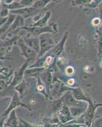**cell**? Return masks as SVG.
Returning <instances> with one entry per match:
<instances>
[{
	"mask_svg": "<svg viewBox=\"0 0 102 127\" xmlns=\"http://www.w3.org/2000/svg\"><path fill=\"white\" fill-rule=\"evenodd\" d=\"M19 107H24L27 109H30L27 105H26V104H24V103H22L21 102L20 98L19 97L18 93L16 91H15L14 93L13 94V96H12V100H11V102H10V105L8 107V108L6 109V111H4V113L1 116L6 120L8 116L10 114V112L13 111V110H15L16 108H17Z\"/></svg>",
	"mask_w": 102,
	"mask_h": 127,
	"instance_id": "4",
	"label": "cell"
},
{
	"mask_svg": "<svg viewBox=\"0 0 102 127\" xmlns=\"http://www.w3.org/2000/svg\"><path fill=\"white\" fill-rule=\"evenodd\" d=\"M39 40V52L37 58L43 57L48 51H50L56 45V42L50 33H45L38 36Z\"/></svg>",
	"mask_w": 102,
	"mask_h": 127,
	"instance_id": "1",
	"label": "cell"
},
{
	"mask_svg": "<svg viewBox=\"0 0 102 127\" xmlns=\"http://www.w3.org/2000/svg\"><path fill=\"white\" fill-rule=\"evenodd\" d=\"M16 43L17 44V45L19 46L21 54L26 59V61L30 62V61L34 59L35 58H37V53L24 43L22 38H20L19 40H17V41L16 42Z\"/></svg>",
	"mask_w": 102,
	"mask_h": 127,
	"instance_id": "5",
	"label": "cell"
},
{
	"mask_svg": "<svg viewBox=\"0 0 102 127\" xmlns=\"http://www.w3.org/2000/svg\"><path fill=\"white\" fill-rule=\"evenodd\" d=\"M41 80L44 84L46 88V91L48 95L49 94V89L53 82V77H52V74L51 72L50 69H46L45 71L42 72L39 76Z\"/></svg>",
	"mask_w": 102,
	"mask_h": 127,
	"instance_id": "12",
	"label": "cell"
},
{
	"mask_svg": "<svg viewBox=\"0 0 102 127\" xmlns=\"http://www.w3.org/2000/svg\"><path fill=\"white\" fill-rule=\"evenodd\" d=\"M23 30L28 32L29 34H32L33 36L38 37L41 34L45 33L55 34L58 32L57 24L53 22L50 25L44 27V28H37V27H30V26H24L21 28Z\"/></svg>",
	"mask_w": 102,
	"mask_h": 127,
	"instance_id": "2",
	"label": "cell"
},
{
	"mask_svg": "<svg viewBox=\"0 0 102 127\" xmlns=\"http://www.w3.org/2000/svg\"><path fill=\"white\" fill-rule=\"evenodd\" d=\"M19 127H22V126H21L20 124H19Z\"/></svg>",
	"mask_w": 102,
	"mask_h": 127,
	"instance_id": "34",
	"label": "cell"
},
{
	"mask_svg": "<svg viewBox=\"0 0 102 127\" xmlns=\"http://www.w3.org/2000/svg\"><path fill=\"white\" fill-rule=\"evenodd\" d=\"M34 0H21L19 1L20 4L23 6L24 8L31 7L32 4L34 3Z\"/></svg>",
	"mask_w": 102,
	"mask_h": 127,
	"instance_id": "25",
	"label": "cell"
},
{
	"mask_svg": "<svg viewBox=\"0 0 102 127\" xmlns=\"http://www.w3.org/2000/svg\"><path fill=\"white\" fill-rule=\"evenodd\" d=\"M74 69L71 66H69L66 68V69H65V72L67 75H72L74 73Z\"/></svg>",
	"mask_w": 102,
	"mask_h": 127,
	"instance_id": "27",
	"label": "cell"
},
{
	"mask_svg": "<svg viewBox=\"0 0 102 127\" xmlns=\"http://www.w3.org/2000/svg\"><path fill=\"white\" fill-rule=\"evenodd\" d=\"M51 15V12L50 11H48L45 14L43 15L41 18L39 20H37L36 22H34L32 25H30V27H37V28H44L47 26L48 22L49 19H50Z\"/></svg>",
	"mask_w": 102,
	"mask_h": 127,
	"instance_id": "16",
	"label": "cell"
},
{
	"mask_svg": "<svg viewBox=\"0 0 102 127\" xmlns=\"http://www.w3.org/2000/svg\"><path fill=\"white\" fill-rule=\"evenodd\" d=\"M46 69L45 67H30V69L27 68L24 72V76L37 78Z\"/></svg>",
	"mask_w": 102,
	"mask_h": 127,
	"instance_id": "15",
	"label": "cell"
},
{
	"mask_svg": "<svg viewBox=\"0 0 102 127\" xmlns=\"http://www.w3.org/2000/svg\"><path fill=\"white\" fill-rule=\"evenodd\" d=\"M38 12H39L38 10H36L31 6V7L27 8H22L15 10H11L10 11V14L21 16L25 19L30 17Z\"/></svg>",
	"mask_w": 102,
	"mask_h": 127,
	"instance_id": "10",
	"label": "cell"
},
{
	"mask_svg": "<svg viewBox=\"0 0 102 127\" xmlns=\"http://www.w3.org/2000/svg\"><path fill=\"white\" fill-rule=\"evenodd\" d=\"M8 18H2V17H0V28L4 24L5 22H6V20H7Z\"/></svg>",
	"mask_w": 102,
	"mask_h": 127,
	"instance_id": "30",
	"label": "cell"
},
{
	"mask_svg": "<svg viewBox=\"0 0 102 127\" xmlns=\"http://www.w3.org/2000/svg\"><path fill=\"white\" fill-rule=\"evenodd\" d=\"M3 60H13V59H11V58L6 57H4V54L3 52H0V61H3Z\"/></svg>",
	"mask_w": 102,
	"mask_h": 127,
	"instance_id": "29",
	"label": "cell"
},
{
	"mask_svg": "<svg viewBox=\"0 0 102 127\" xmlns=\"http://www.w3.org/2000/svg\"><path fill=\"white\" fill-rule=\"evenodd\" d=\"M29 61H26L23 64V65L20 67L18 71L15 72L14 76L12 78V81L9 84V87L10 88H15L16 86H17L18 85L24 81V72L26 69L27 68L28 65H29Z\"/></svg>",
	"mask_w": 102,
	"mask_h": 127,
	"instance_id": "7",
	"label": "cell"
},
{
	"mask_svg": "<svg viewBox=\"0 0 102 127\" xmlns=\"http://www.w3.org/2000/svg\"><path fill=\"white\" fill-rule=\"evenodd\" d=\"M60 98L62 100V102H63V105H65L68 107L83 106V105H88L87 102L78 101V100L75 99L70 90H68L67 92H66Z\"/></svg>",
	"mask_w": 102,
	"mask_h": 127,
	"instance_id": "6",
	"label": "cell"
},
{
	"mask_svg": "<svg viewBox=\"0 0 102 127\" xmlns=\"http://www.w3.org/2000/svg\"><path fill=\"white\" fill-rule=\"evenodd\" d=\"M70 87H67L61 81H56L52 82L49 89L48 96H50L51 98L58 99L63 95V93H65L69 90Z\"/></svg>",
	"mask_w": 102,
	"mask_h": 127,
	"instance_id": "3",
	"label": "cell"
},
{
	"mask_svg": "<svg viewBox=\"0 0 102 127\" xmlns=\"http://www.w3.org/2000/svg\"><path fill=\"white\" fill-rule=\"evenodd\" d=\"M57 116L60 122L62 124H67L74 119V118L71 116L69 108L65 105H63L60 110H59Z\"/></svg>",
	"mask_w": 102,
	"mask_h": 127,
	"instance_id": "11",
	"label": "cell"
},
{
	"mask_svg": "<svg viewBox=\"0 0 102 127\" xmlns=\"http://www.w3.org/2000/svg\"><path fill=\"white\" fill-rule=\"evenodd\" d=\"M1 8V1H0V9Z\"/></svg>",
	"mask_w": 102,
	"mask_h": 127,
	"instance_id": "33",
	"label": "cell"
},
{
	"mask_svg": "<svg viewBox=\"0 0 102 127\" xmlns=\"http://www.w3.org/2000/svg\"><path fill=\"white\" fill-rule=\"evenodd\" d=\"M86 125H79V124H66L64 127H84Z\"/></svg>",
	"mask_w": 102,
	"mask_h": 127,
	"instance_id": "28",
	"label": "cell"
},
{
	"mask_svg": "<svg viewBox=\"0 0 102 127\" xmlns=\"http://www.w3.org/2000/svg\"><path fill=\"white\" fill-rule=\"evenodd\" d=\"M16 16L17 15L10 14L6 22L0 28V38H3L4 35H5V34L7 32L11 24L13 23V22L15 19Z\"/></svg>",
	"mask_w": 102,
	"mask_h": 127,
	"instance_id": "17",
	"label": "cell"
},
{
	"mask_svg": "<svg viewBox=\"0 0 102 127\" xmlns=\"http://www.w3.org/2000/svg\"><path fill=\"white\" fill-rule=\"evenodd\" d=\"M88 105L83 106H76V107H69L71 116L74 118L80 116L82 114H84L85 112L88 109Z\"/></svg>",
	"mask_w": 102,
	"mask_h": 127,
	"instance_id": "18",
	"label": "cell"
},
{
	"mask_svg": "<svg viewBox=\"0 0 102 127\" xmlns=\"http://www.w3.org/2000/svg\"><path fill=\"white\" fill-rule=\"evenodd\" d=\"M4 126L8 127H19V118L17 116L15 110L10 112L4 122Z\"/></svg>",
	"mask_w": 102,
	"mask_h": 127,
	"instance_id": "14",
	"label": "cell"
},
{
	"mask_svg": "<svg viewBox=\"0 0 102 127\" xmlns=\"http://www.w3.org/2000/svg\"><path fill=\"white\" fill-rule=\"evenodd\" d=\"M10 15V10L6 8L1 6L0 9V17L7 18Z\"/></svg>",
	"mask_w": 102,
	"mask_h": 127,
	"instance_id": "26",
	"label": "cell"
},
{
	"mask_svg": "<svg viewBox=\"0 0 102 127\" xmlns=\"http://www.w3.org/2000/svg\"><path fill=\"white\" fill-rule=\"evenodd\" d=\"M36 89H37V90L39 92L41 93L42 94H43L45 97H48V95L47 93H46L45 86L44 85V84L41 81L39 76L37 78V87H36Z\"/></svg>",
	"mask_w": 102,
	"mask_h": 127,
	"instance_id": "21",
	"label": "cell"
},
{
	"mask_svg": "<svg viewBox=\"0 0 102 127\" xmlns=\"http://www.w3.org/2000/svg\"><path fill=\"white\" fill-rule=\"evenodd\" d=\"M19 124L23 127H43L41 125H38L36 124H32V123H29L27 121H25L23 119L19 118Z\"/></svg>",
	"mask_w": 102,
	"mask_h": 127,
	"instance_id": "24",
	"label": "cell"
},
{
	"mask_svg": "<svg viewBox=\"0 0 102 127\" xmlns=\"http://www.w3.org/2000/svg\"><path fill=\"white\" fill-rule=\"evenodd\" d=\"M74 83H75V81H74V79H70L69 80V81H68V82H67V84L68 85H73L74 84Z\"/></svg>",
	"mask_w": 102,
	"mask_h": 127,
	"instance_id": "32",
	"label": "cell"
},
{
	"mask_svg": "<svg viewBox=\"0 0 102 127\" xmlns=\"http://www.w3.org/2000/svg\"><path fill=\"white\" fill-rule=\"evenodd\" d=\"M3 127H6V126H3Z\"/></svg>",
	"mask_w": 102,
	"mask_h": 127,
	"instance_id": "35",
	"label": "cell"
},
{
	"mask_svg": "<svg viewBox=\"0 0 102 127\" xmlns=\"http://www.w3.org/2000/svg\"><path fill=\"white\" fill-rule=\"evenodd\" d=\"M63 106V102H62V100L61 99V98H59L58 99H55L53 102V110L55 112H57L59 110H60V109L62 108Z\"/></svg>",
	"mask_w": 102,
	"mask_h": 127,
	"instance_id": "23",
	"label": "cell"
},
{
	"mask_svg": "<svg viewBox=\"0 0 102 127\" xmlns=\"http://www.w3.org/2000/svg\"><path fill=\"white\" fill-rule=\"evenodd\" d=\"M69 90L71 92L73 97L74 98L78 101L85 102L89 104L91 102V100L88 98L86 96L82 90V89L80 88H69Z\"/></svg>",
	"mask_w": 102,
	"mask_h": 127,
	"instance_id": "13",
	"label": "cell"
},
{
	"mask_svg": "<svg viewBox=\"0 0 102 127\" xmlns=\"http://www.w3.org/2000/svg\"><path fill=\"white\" fill-rule=\"evenodd\" d=\"M50 2H51V0H38V1H35L32 7L39 11L41 9L44 8Z\"/></svg>",
	"mask_w": 102,
	"mask_h": 127,
	"instance_id": "20",
	"label": "cell"
},
{
	"mask_svg": "<svg viewBox=\"0 0 102 127\" xmlns=\"http://www.w3.org/2000/svg\"><path fill=\"white\" fill-rule=\"evenodd\" d=\"M8 84L3 80H0V97H4L8 93Z\"/></svg>",
	"mask_w": 102,
	"mask_h": 127,
	"instance_id": "22",
	"label": "cell"
},
{
	"mask_svg": "<svg viewBox=\"0 0 102 127\" xmlns=\"http://www.w3.org/2000/svg\"><path fill=\"white\" fill-rule=\"evenodd\" d=\"M68 36H69V32H65L62 39L57 44H56V45L50 50V52L51 53V55L54 57H58L63 53V50H64V46H65V44L68 38Z\"/></svg>",
	"mask_w": 102,
	"mask_h": 127,
	"instance_id": "8",
	"label": "cell"
},
{
	"mask_svg": "<svg viewBox=\"0 0 102 127\" xmlns=\"http://www.w3.org/2000/svg\"><path fill=\"white\" fill-rule=\"evenodd\" d=\"M95 127H102V119H98L95 122Z\"/></svg>",
	"mask_w": 102,
	"mask_h": 127,
	"instance_id": "31",
	"label": "cell"
},
{
	"mask_svg": "<svg viewBox=\"0 0 102 127\" xmlns=\"http://www.w3.org/2000/svg\"><path fill=\"white\" fill-rule=\"evenodd\" d=\"M24 43L27 46L30 48L32 50H33L37 54L39 52V40L38 37L36 36H30L29 34L24 36V38H22Z\"/></svg>",
	"mask_w": 102,
	"mask_h": 127,
	"instance_id": "9",
	"label": "cell"
},
{
	"mask_svg": "<svg viewBox=\"0 0 102 127\" xmlns=\"http://www.w3.org/2000/svg\"><path fill=\"white\" fill-rule=\"evenodd\" d=\"M14 89L15 91H16L18 93L20 98H22L27 92V85H26L25 80L22 81L17 86H16L14 88Z\"/></svg>",
	"mask_w": 102,
	"mask_h": 127,
	"instance_id": "19",
	"label": "cell"
}]
</instances>
